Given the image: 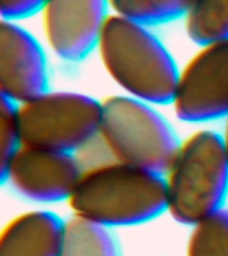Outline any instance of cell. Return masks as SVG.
<instances>
[{
    "instance_id": "cell-1",
    "label": "cell",
    "mask_w": 228,
    "mask_h": 256,
    "mask_svg": "<svg viewBox=\"0 0 228 256\" xmlns=\"http://www.w3.org/2000/svg\"><path fill=\"white\" fill-rule=\"evenodd\" d=\"M67 206L74 216L108 228L135 227L167 212L160 174L107 160L83 168Z\"/></svg>"
},
{
    "instance_id": "cell-2",
    "label": "cell",
    "mask_w": 228,
    "mask_h": 256,
    "mask_svg": "<svg viewBox=\"0 0 228 256\" xmlns=\"http://www.w3.org/2000/svg\"><path fill=\"white\" fill-rule=\"evenodd\" d=\"M96 52L106 75L123 95L156 107L172 103L180 68L151 28L111 14Z\"/></svg>"
},
{
    "instance_id": "cell-3",
    "label": "cell",
    "mask_w": 228,
    "mask_h": 256,
    "mask_svg": "<svg viewBox=\"0 0 228 256\" xmlns=\"http://www.w3.org/2000/svg\"><path fill=\"white\" fill-rule=\"evenodd\" d=\"M167 212L191 227L224 208L228 196V160L222 135L202 128L180 140L163 174Z\"/></svg>"
},
{
    "instance_id": "cell-4",
    "label": "cell",
    "mask_w": 228,
    "mask_h": 256,
    "mask_svg": "<svg viewBox=\"0 0 228 256\" xmlns=\"http://www.w3.org/2000/svg\"><path fill=\"white\" fill-rule=\"evenodd\" d=\"M98 140L111 160L163 175L180 140L156 106L116 94L100 100Z\"/></svg>"
},
{
    "instance_id": "cell-5",
    "label": "cell",
    "mask_w": 228,
    "mask_h": 256,
    "mask_svg": "<svg viewBox=\"0 0 228 256\" xmlns=\"http://www.w3.org/2000/svg\"><path fill=\"white\" fill-rule=\"evenodd\" d=\"M23 146L74 154L98 140L102 103L78 91H46L16 104Z\"/></svg>"
},
{
    "instance_id": "cell-6",
    "label": "cell",
    "mask_w": 228,
    "mask_h": 256,
    "mask_svg": "<svg viewBox=\"0 0 228 256\" xmlns=\"http://www.w3.org/2000/svg\"><path fill=\"white\" fill-rule=\"evenodd\" d=\"M178 119L210 123L228 118V39L198 46L180 68L171 103Z\"/></svg>"
},
{
    "instance_id": "cell-7",
    "label": "cell",
    "mask_w": 228,
    "mask_h": 256,
    "mask_svg": "<svg viewBox=\"0 0 228 256\" xmlns=\"http://www.w3.org/2000/svg\"><path fill=\"white\" fill-rule=\"evenodd\" d=\"M82 171L74 154L22 146L7 166L0 168V175L20 198L38 204H56L67 203Z\"/></svg>"
},
{
    "instance_id": "cell-8",
    "label": "cell",
    "mask_w": 228,
    "mask_h": 256,
    "mask_svg": "<svg viewBox=\"0 0 228 256\" xmlns=\"http://www.w3.org/2000/svg\"><path fill=\"white\" fill-rule=\"evenodd\" d=\"M39 15L48 50L78 63L96 51L111 10L108 0H47Z\"/></svg>"
},
{
    "instance_id": "cell-9",
    "label": "cell",
    "mask_w": 228,
    "mask_h": 256,
    "mask_svg": "<svg viewBox=\"0 0 228 256\" xmlns=\"http://www.w3.org/2000/svg\"><path fill=\"white\" fill-rule=\"evenodd\" d=\"M48 91L47 55L19 22H0V94L22 104Z\"/></svg>"
},
{
    "instance_id": "cell-10",
    "label": "cell",
    "mask_w": 228,
    "mask_h": 256,
    "mask_svg": "<svg viewBox=\"0 0 228 256\" xmlns=\"http://www.w3.org/2000/svg\"><path fill=\"white\" fill-rule=\"evenodd\" d=\"M64 223L55 212L34 208L15 215L0 234V256H59Z\"/></svg>"
},
{
    "instance_id": "cell-11",
    "label": "cell",
    "mask_w": 228,
    "mask_h": 256,
    "mask_svg": "<svg viewBox=\"0 0 228 256\" xmlns=\"http://www.w3.org/2000/svg\"><path fill=\"white\" fill-rule=\"evenodd\" d=\"M59 256H122L111 228L71 215L64 223Z\"/></svg>"
},
{
    "instance_id": "cell-12",
    "label": "cell",
    "mask_w": 228,
    "mask_h": 256,
    "mask_svg": "<svg viewBox=\"0 0 228 256\" xmlns=\"http://www.w3.org/2000/svg\"><path fill=\"white\" fill-rule=\"evenodd\" d=\"M183 22L186 35L196 46L228 39V0H194Z\"/></svg>"
},
{
    "instance_id": "cell-13",
    "label": "cell",
    "mask_w": 228,
    "mask_h": 256,
    "mask_svg": "<svg viewBox=\"0 0 228 256\" xmlns=\"http://www.w3.org/2000/svg\"><path fill=\"white\" fill-rule=\"evenodd\" d=\"M194 0H108L111 14L147 27L183 19Z\"/></svg>"
},
{
    "instance_id": "cell-14",
    "label": "cell",
    "mask_w": 228,
    "mask_h": 256,
    "mask_svg": "<svg viewBox=\"0 0 228 256\" xmlns=\"http://www.w3.org/2000/svg\"><path fill=\"white\" fill-rule=\"evenodd\" d=\"M186 256H228V208L191 226Z\"/></svg>"
},
{
    "instance_id": "cell-15",
    "label": "cell",
    "mask_w": 228,
    "mask_h": 256,
    "mask_svg": "<svg viewBox=\"0 0 228 256\" xmlns=\"http://www.w3.org/2000/svg\"><path fill=\"white\" fill-rule=\"evenodd\" d=\"M16 104L2 98L0 102V168L7 166L18 150L22 147Z\"/></svg>"
},
{
    "instance_id": "cell-16",
    "label": "cell",
    "mask_w": 228,
    "mask_h": 256,
    "mask_svg": "<svg viewBox=\"0 0 228 256\" xmlns=\"http://www.w3.org/2000/svg\"><path fill=\"white\" fill-rule=\"evenodd\" d=\"M47 0H0V15L3 20L20 22L39 15Z\"/></svg>"
},
{
    "instance_id": "cell-17",
    "label": "cell",
    "mask_w": 228,
    "mask_h": 256,
    "mask_svg": "<svg viewBox=\"0 0 228 256\" xmlns=\"http://www.w3.org/2000/svg\"><path fill=\"white\" fill-rule=\"evenodd\" d=\"M220 135H222V142H223L224 151H226V156H227V160H228V118L226 119L224 130H223V132L220 134Z\"/></svg>"
}]
</instances>
